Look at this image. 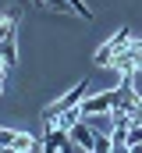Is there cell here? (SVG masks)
<instances>
[{
    "label": "cell",
    "mask_w": 142,
    "mask_h": 153,
    "mask_svg": "<svg viewBox=\"0 0 142 153\" xmlns=\"http://www.w3.org/2000/svg\"><path fill=\"white\" fill-rule=\"evenodd\" d=\"M85 121L92 125V132H103V135H114V114H110V111H106V114H89Z\"/></svg>",
    "instance_id": "9"
},
{
    "label": "cell",
    "mask_w": 142,
    "mask_h": 153,
    "mask_svg": "<svg viewBox=\"0 0 142 153\" xmlns=\"http://www.w3.org/2000/svg\"><path fill=\"white\" fill-rule=\"evenodd\" d=\"M7 71H11V68H7V64L0 61V93H4V85H7Z\"/></svg>",
    "instance_id": "14"
},
{
    "label": "cell",
    "mask_w": 142,
    "mask_h": 153,
    "mask_svg": "<svg viewBox=\"0 0 142 153\" xmlns=\"http://www.w3.org/2000/svg\"><path fill=\"white\" fill-rule=\"evenodd\" d=\"M0 146H14V150H29L32 153L39 143H36V135L29 132H14V128H0Z\"/></svg>",
    "instance_id": "7"
},
{
    "label": "cell",
    "mask_w": 142,
    "mask_h": 153,
    "mask_svg": "<svg viewBox=\"0 0 142 153\" xmlns=\"http://www.w3.org/2000/svg\"><path fill=\"white\" fill-rule=\"evenodd\" d=\"M106 111H114V89H103V93L82 100V117H89V114H106Z\"/></svg>",
    "instance_id": "5"
},
{
    "label": "cell",
    "mask_w": 142,
    "mask_h": 153,
    "mask_svg": "<svg viewBox=\"0 0 142 153\" xmlns=\"http://www.w3.org/2000/svg\"><path fill=\"white\" fill-rule=\"evenodd\" d=\"M110 153H132V150H128L124 143H114V150H110Z\"/></svg>",
    "instance_id": "15"
},
{
    "label": "cell",
    "mask_w": 142,
    "mask_h": 153,
    "mask_svg": "<svg viewBox=\"0 0 142 153\" xmlns=\"http://www.w3.org/2000/svg\"><path fill=\"white\" fill-rule=\"evenodd\" d=\"M78 121H82V107H71V111H64V114H57V121H50V125H57L61 132H71Z\"/></svg>",
    "instance_id": "8"
},
{
    "label": "cell",
    "mask_w": 142,
    "mask_h": 153,
    "mask_svg": "<svg viewBox=\"0 0 142 153\" xmlns=\"http://www.w3.org/2000/svg\"><path fill=\"white\" fill-rule=\"evenodd\" d=\"M142 96L135 93V75H121V85L114 89V111H132Z\"/></svg>",
    "instance_id": "4"
},
{
    "label": "cell",
    "mask_w": 142,
    "mask_h": 153,
    "mask_svg": "<svg viewBox=\"0 0 142 153\" xmlns=\"http://www.w3.org/2000/svg\"><path fill=\"white\" fill-rule=\"evenodd\" d=\"M71 4V11H75V14H78V18H85V22H89V18H92V11H89V7H85V0H68Z\"/></svg>",
    "instance_id": "11"
},
{
    "label": "cell",
    "mask_w": 142,
    "mask_h": 153,
    "mask_svg": "<svg viewBox=\"0 0 142 153\" xmlns=\"http://www.w3.org/2000/svg\"><path fill=\"white\" fill-rule=\"evenodd\" d=\"M132 39H135V32H132L128 25H124V29H117V36H110L103 46H100V50L92 53V64H96V68H110L114 53H121V50H124V46H128Z\"/></svg>",
    "instance_id": "3"
},
{
    "label": "cell",
    "mask_w": 142,
    "mask_h": 153,
    "mask_svg": "<svg viewBox=\"0 0 142 153\" xmlns=\"http://www.w3.org/2000/svg\"><path fill=\"white\" fill-rule=\"evenodd\" d=\"M110 68H114L117 75H139L142 71V39H132L121 53H114Z\"/></svg>",
    "instance_id": "2"
},
{
    "label": "cell",
    "mask_w": 142,
    "mask_h": 153,
    "mask_svg": "<svg viewBox=\"0 0 142 153\" xmlns=\"http://www.w3.org/2000/svg\"><path fill=\"white\" fill-rule=\"evenodd\" d=\"M124 114H128V128H132V125H142V100L132 107V111H124Z\"/></svg>",
    "instance_id": "13"
},
{
    "label": "cell",
    "mask_w": 142,
    "mask_h": 153,
    "mask_svg": "<svg viewBox=\"0 0 142 153\" xmlns=\"http://www.w3.org/2000/svg\"><path fill=\"white\" fill-rule=\"evenodd\" d=\"M32 4H36V7H53V11H68V14H75L68 0H32Z\"/></svg>",
    "instance_id": "10"
},
{
    "label": "cell",
    "mask_w": 142,
    "mask_h": 153,
    "mask_svg": "<svg viewBox=\"0 0 142 153\" xmlns=\"http://www.w3.org/2000/svg\"><path fill=\"white\" fill-rule=\"evenodd\" d=\"M68 139L78 146V150H85V153H92V146H96V132H92V125H89L85 117H82V121L68 132Z\"/></svg>",
    "instance_id": "6"
},
{
    "label": "cell",
    "mask_w": 142,
    "mask_h": 153,
    "mask_svg": "<svg viewBox=\"0 0 142 153\" xmlns=\"http://www.w3.org/2000/svg\"><path fill=\"white\" fill-rule=\"evenodd\" d=\"M85 93H89V78H82V82H75L68 93L57 100V103H50L46 111H43V121L50 125V121H57V114H64V111H71V107H82V100H85Z\"/></svg>",
    "instance_id": "1"
},
{
    "label": "cell",
    "mask_w": 142,
    "mask_h": 153,
    "mask_svg": "<svg viewBox=\"0 0 142 153\" xmlns=\"http://www.w3.org/2000/svg\"><path fill=\"white\" fill-rule=\"evenodd\" d=\"M132 143H142V125H132L124 132V146H132Z\"/></svg>",
    "instance_id": "12"
},
{
    "label": "cell",
    "mask_w": 142,
    "mask_h": 153,
    "mask_svg": "<svg viewBox=\"0 0 142 153\" xmlns=\"http://www.w3.org/2000/svg\"><path fill=\"white\" fill-rule=\"evenodd\" d=\"M128 150H132V153H142V143H132V146H128Z\"/></svg>",
    "instance_id": "16"
}]
</instances>
